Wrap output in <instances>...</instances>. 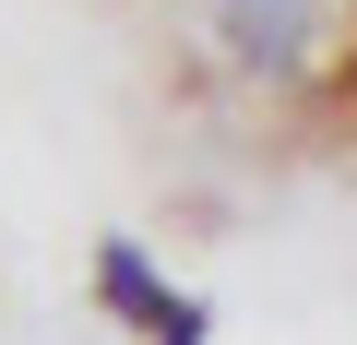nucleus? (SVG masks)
I'll list each match as a JSON object with an SVG mask.
<instances>
[]
</instances>
